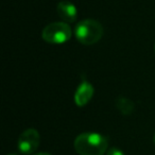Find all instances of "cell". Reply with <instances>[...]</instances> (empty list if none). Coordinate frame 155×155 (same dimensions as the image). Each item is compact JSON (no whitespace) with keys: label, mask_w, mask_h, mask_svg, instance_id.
I'll return each mask as SVG.
<instances>
[{"label":"cell","mask_w":155,"mask_h":155,"mask_svg":"<svg viewBox=\"0 0 155 155\" xmlns=\"http://www.w3.org/2000/svg\"><path fill=\"white\" fill-rule=\"evenodd\" d=\"M74 150L80 155H103L108 147L106 137L98 133H82L74 139Z\"/></svg>","instance_id":"obj_1"},{"label":"cell","mask_w":155,"mask_h":155,"mask_svg":"<svg viewBox=\"0 0 155 155\" xmlns=\"http://www.w3.org/2000/svg\"><path fill=\"white\" fill-rule=\"evenodd\" d=\"M74 34L82 45H94L103 36V27L95 19H85L75 26Z\"/></svg>","instance_id":"obj_2"},{"label":"cell","mask_w":155,"mask_h":155,"mask_svg":"<svg viewBox=\"0 0 155 155\" xmlns=\"http://www.w3.org/2000/svg\"><path fill=\"white\" fill-rule=\"evenodd\" d=\"M41 37L49 44H64L71 37V28L66 22H52L43 29Z\"/></svg>","instance_id":"obj_3"},{"label":"cell","mask_w":155,"mask_h":155,"mask_svg":"<svg viewBox=\"0 0 155 155\" xmlns=\"http://www.w3.org/2000/svg\"><path fill=\"white\" fill-rule=\"evenodd\" d=\"M41 142V136L35 129H28L22 132L17 140L18 150L22 154H32L37 150Z\"/></svg>","instance_id":"obj_4"},{"label":"cell","mask_w":155,"mask_h":155,"mask_svg":"<svg viewBox=\"0 0 155 155\" xmlns=\"http://www.w3.org/2000/svg\"><path fill=\"white\" fill-rule=\"evenodd\" d=\"M95 93V89H94L93 85L88 82V81H82L81 84L78 86L77 91L74 94V103L78 106H82L86 105L89 101L91 100Z\"/></svg>","instance_id":"obj_5"},{"label":"cell","mask_w":155,"mask_h":155,"mask_svg":"<svg viewBox=\"0 0 155 155\" xmlns=\"http://www.w3.org/2000/svg\"><path fill=\"white\" fill-rule=\"evenodd\" d=\"M58 14L61 19L65 22H73L77 19L78 11L77 8L73 3H71L68 0H63L58 3Z\"/></svg>","instance_id":"obj_6"},{"label":"cell","mask_w":155,"mask_h":155,"mask_svg":"<svg viewBox=\"0 0 155 155\" xmlns=\"http://www.w3.org/2000/svg\"><path fill=\"white\" fill-rule=\"evenodd\" d=\"M116 107L122 115H131L134 112L135 108V104L132 100L127 99L125 97H119L116 100Z\"/></svg>","instance_id":"obj_7"},{"label":"cell","mask_w":155,"mask_h":155,"mask_svg":"<svg viewBox=\"0 0 155 155\" xmlns=\"http://www.w3.org/2000/svg\"><path fill=\"white\" fill-rule=\"evenodd\" d=\"M106 155H124V153L121 150H119V149L113 147V148H110V150L107 151V154Z\"/></svg>","instance_id":"obj_8"},{"label":"cell","mask_w":155,"mask_h":155,"mask_svg":"<svg viewBox=\"0 0 155 155\" xmlns=\"http://www.w3.org/2000/svg\"><path fill=\"white\" fill-rule=\"evenodd\" d=\"M35 155H51L49 153H38V154H35Z\"/></svg>","instance_id":"obj_9"},{"label":"cell","mask_w":155,"mask_h":155,"mask_svg":"<svg viewBox=\"0 0 155 155\" xmlns=\"http://www.w3.org/2000/svg\"><path fill=\"white\" fill-rule=\"evenodd\" d=\"M153 141H154V143H155V134H154V136H153Z\"/></svg>","instance_id":"obj_10"},{"label":"cell","mask_w":155,"mask_h":155,"mask_svg":"<svg viewBox=\"0 0 155 155\" xmlns=\"http://www.w3.org/2000/svg\"><path fill=\"white\" fill-rule=\"evenodd\" d=\"M8 155H16V154H14V153H12V154H8Z\"/></svg>","instance_id":"obj_11"},{"label":"cell","mask_w":155,"mask_h":155,"mask_svg":"<svg viewBox=\"0 0 155 155\" xmlns=\"http://www.w3.org/2000/svg\"><path fill=\"white\" fill-rule=\"evenodd\" d=\"M154 50H155V45H154Z\"/></svg>","instance_id":"obj_12"}]
</instances>
